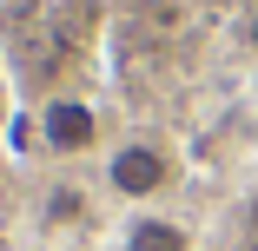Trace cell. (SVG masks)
I'll use <instances>...</instances> for the list:
<instances>
[{
    "instance_id": "6da1fadb",
    "label": "cell",
    "mask_w": 258,
    "mask_h": 251,
    "mask_svg": "<svg viewBox=\"0 0 258 251\" xmlns=\"http://www.w3.org/2000/svg\"><path fill=\"white\" fill-rule=\"evenodd\" d=\"M172 152H166V145H152V139H126L119 145V152L106 159V185L119 192V198H133V205H139V198H159L166 185H172Z\"/></svg>"
},
{
    "instance_id": "8992f818",
    "label": "cell",
    "mask_w": 258,
    "mask_h": 251,
    "mask_svg": "<svg viewBox=\"0 0 258 251\" xmlns=\"http://www.w3.org/2000/svg\"><path fill=\"white\" fill-rule=\"evenodd\" d=\"M251 251H258V238H251Z\"/></svg>"
},
{
    "instance_id": "277c9868",
    "label": "cell",
    "mask_w": 258,
    "mask_h": 251,
    "mask_svg": "<svg viewBox=\"0 0 258 251\" xmlns=\"http://www.w3.org/2000/svg\"><path fill=\"white\" fill-rule=\"evenodd\" d=\"M86 212V198H80V185H53V198H46V218L53 225H73Z\"/></svg>"
},
{
    "instance_id": "5b68a950",
    "label": "cell",
    "mask_w": 258,
    "mask_h": 251,
    "mask_svg": "<svg viewBox=\"0 0 258 251\" xmlns=\"http://www.w3.org/2000/svg\"><path fill=\"white\" fill-rule=\"evenodd\" d=\"M251 231H258V198H251Z\"/></svg>"
},
{
    "instance_id": "3957f363",
    "label": "cell",
    "mask_w": 258,
    "mask_h": 251,
    "mask_svg": "<svg viewBox=\"0 0 258 251\" xmlns=\"http://www.w3.org/2000/svg\"><path fill=\"white\" fill-rule=\"evenodd\" d=\"M126 251H192V238H185V225H172V218H159V212H146V218L126 225Z\"/></svg>"
},
{
    "instance_id": "7a4b0ae2",
    "label": "cell",
    "mask_w": 258,
    "mask_h": 251,
    "mask_svg": "<svg viewBox=\"0 0 258 251\" xmlns=\"http://www.w3.org/2000/svg\"><path fill=\"white\" fill-rule=\"evenodd\" d=\"M40 145L60 159H80L99 145V113L86 106V99H46L40 106Z\"/></svg>"
}]
</instances>
